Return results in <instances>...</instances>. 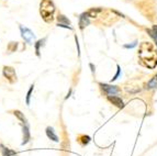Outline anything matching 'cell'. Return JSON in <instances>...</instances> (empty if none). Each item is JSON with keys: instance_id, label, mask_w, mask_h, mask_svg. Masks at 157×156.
<instances>
[{"instance_id": "4", "label": "cell", "mask_w": 157, "mask_h": 156, "mask_svg": "<svg viewBox=\"0 0 157 156\" xmlns=\"http://www.w3.org/2000/svg\"><path fill=\"white\" fill-rule=\"evenodd\" d=\"M99 86L101 88V90L104 92L108 96H113V94H117L120 92V88L118 86H113V85H110V83H99Z\"/></svg>"}, {"instance_id": "8", "label": "cell", "mask_w": 157, "mask_h": 156, "mask_svg": "<svg viewBox=\"0 0 157 156\" xmlns=\"http://www.w3.org/2000/svg\"><path fill=\"white\" fill-rule=\"evenodd\" d=\"M0 153H1L2 156H18L15 151L9 149L7 146H4L2 143H0Z\"/></svg>"}, {"instance_id": "18", "label": "cell", "mask_w": 157, "mask_h": 156, "mask_svg": "<svg viewBox=\"0 0 157 156\" xmlns=\"http://www.w3.org/2000/svg\"><path fill=\"white\" fill-rule=\"evenodd\" d=\"M117 68H118L117 74H115L113 78L111 79V81H114V80H117V79H118V77H119V76H120V75H121V67H120V65H117Z\"/></svg>"}, {"instance_id": "9", "label": "cell", "mask_w": 157, "mask_h": 156, "mask_svg": "<svg viewBox=\"0 0 157 156\" xmlns=\"http://www.w3.org/2000/svg\"><path fill=\"white\" fill-rule=\"evenodd\" d=\"M45 133H46V136H47L50 140H52L53 142H56V143H58L59 142L58 136H57V134L55 133V130L52 127H46V129H45Z\"/></svg>"}, {"instance_id": "2", "label": "cell", "mask_w": 157, "mask_h": 156, "mask_svg": "<svg viewBox=\"0 0 157 156\" xmlns=\"http://www.w3.org/2000/svg\"><path fill=\"white\" fill-rule=\"evenodd\" d=\"M19 29H20V32H21L22 39L26 41V43L29 44V45L34 44L33 42L35 41V34L33 33V31H31L29 28L23 26H19Z\"/></svg>"}, {"instance_id": "15", "label": "cell", "mask_w": 157, "mask_h": 156, "mask_svg": "<svg viewBox=\"0 0 157 156\" xmlns=\"http://www.w3.org/2000/svg\"><path fill=\"white\" fill-rule=\"evenodd\" d=\"M157 87V75L154 76L152 79L146 83V88L147 89H153V88H156Z\"/></svg>"}, {"instance_id": "6", "label": "cell", "mask_w": 157, "mask_h": 156, "mask_svg": "<svg viewBox=\"0 0 157 156\" xmlns=\"http://www.w3.org/2000/svg\"><path fill=\"white\" fill-rule=\"evenodd\" d=\"M107 98H108V100H109L112 105H115L119 109H123V108H124V102H123V100H122L120 97H118V96L113 94V96H108Z\"/></svg>"}, {"instance_id": "1", "label": "cell", "mask_w": 157, "mask_h": 156, "mask_svg": "<svg viewBox=\"0 0 157 156\" xmlns=\"http://www.w3.org/2000/svg\"><path fill=\"white\" fill-rule=\"evenodd\" d=\"M55 12V4H53L52 0H42L40 4V13L42 15V18L45 22L53 21V15Z\"/></svg>"}, {"instance_id": "21", "label": "cell", "mask_w": 157, "mask_h": 156, "mask_svg": "<svg viewBox=\"0 0 157 156\" xmlns=\"http://www.w3.org/2000/svg\"><path fill=\"white\" fill-rule=\"evenodd\" d=\"M90 67H91V72L95 73V67H93V64H90Z\"/></svg>"}, {"instance_id": "5", "label": "cell", "mask_w": 157, "mask_h": 156, "mask_svg": "<svg viewBox=\"0 0 157 156\" xmlns=\"http://www.w3.org/2000/svg\"><path fill=\"white\" fill-rule=\"evenodd\" d=\"M22 133H23V136H22V145H26L28 144L30 141H31V132H30V127L28 124H23L22 125Z\"/></svg>"}, {"instance_id": "20", "label": "cell", "mask_w": 157, "mask_h": 156, "mask_svg": "<svg viewBox=\"0 0 157 156\" xmlns=\"http://www.w3.org/2000/svg\"><path fill=\"white\" fill-rule=\"evenodd\" d=\"M57 26H59V28H65V29L73 30V28H72L70 26H66V24H62V23H57Z\"/></svg>"}, {"instance_id": "17", "label": "cell", "mask_w": 157, "mask_h": 156, "mask_svg": "<svg viewBox=\"0 0 157 156\" xmlns=\"http://www.w3.org/2000/svg\"><path fill=\"white\" fill-rule=\"evenodd\" d=\"M18 45H19L18 42H10V43L8 44V51L15 52L17 51V48H18Z\"/></svg>"}, {"instance_id": "10", "label": "cell", "mask_w": 157, "mask_h": 156, "mask_svg": "<svg viewBox=\"0 0 157 156\" xmlns=\"http://www.w3.org/2000/svg\"><path fill=\"white\" fill-rule=\"evenodd\" d=\"M46 37H44V39H41V40L37 41L35 43H34V48H35V54H37V57H40L41 54H40V51H41V47L44 46V43L46 42Z\"/></svg>"}, {"instance_id": "12", "label": "cell", "mask_w": 157, "mask_h": 156, "mask_svg": "<svg viewBox=\"0 0 157 156\" xmlns=\"http://www.w3.org/2000/svg\"><path fill=\"white\" fill-rule=\"evenodd\" d=\"M56 19H57L58 23H62V24H66V26H70V20L68 18H66V15H62V13H59V15L56 17Z\"/></svg>"}, {"instance_id": "16", "label": "cell", "mask_w": 157, "mask_h": 156, "mask_svg": "<svg viewBox=\"0 0 157 156\" xmlns=\"http://www.w3.org/2000/svg\"><path fill=\"white\" fill-rule=\"evenodd\" d=\"M33 89H34V85H31V86H30V89L28 90V92H26V105H30V103H31V97H32Z\"/></svg>"}, {"instance_id": "14", "label": "cell", "mask_w": 157, "mask_h": 156, "mask_svg": "<svg viewBox=\"0 0 157 156\" xmlns=\"http://www.w3.org/2000/svg\"><path fill=\"white\" fill-rule=\"evenodd\" d=\"M78 142H79L83 146H86L88 143L90 142V138H89L88 135H85V134L79 135V136H78Z\"/></svg>"}, {"instance_id": "11", "label": "cell", "mask_w": 157, "mask_h": 156, "mask_svg": "<svg viewBox=\"0 0 157 156\" xmlns=\"http://www.w3.org/2000/svg\"><path fill=\"white\" fill-rule=\"evenodd\" d=\"M13 114L20 122H22L23 124H28V120H26L24 113H22L20 110H13Z\"/></svg>"}, {"instance_id": "13", "label": "cell", "mask_w": 157, "mask_h": 156, "mask_svg": "<svg viewBox=\"0 0 157 156\" xmlns=\"http://www.w3.org/2000/svg\"><path fill=\"white\" fill-rule=\"evenodd\" d=\"M102 9L101 8H92L90 10H88V15H89V18H96L97 15H98L99 12H101Z\"/></svg>"}, {"instance_id": "3", "label": "cell", "mask_w": 157, "mask_h": 156, "mask_svg": "<svg viewBox=\"0 0 157 156\" xmlns=\"http://www.w3.org/2000/svg\"><path fill=\"white\" fill-rule=\"evenodd\" d=\"M2 75L10 83H13L17 81V74H15V69L11 66H4L2 68Z\"/></svg>"}, {"instance_id": "7", "label": "cell", "mask_w": 157, "mask_h": 156, "mask_svg": "<svg viewBox=\"0 0 157 156\" xmlns=\"http://www.w3.org/2000/svg\"><path fill=\"white\" fill-rule=\"evenodd\" d=\"M89 15H88V12H84L81 13L80 17H79V29L84 30L87 26H89Z\"/></svg>"}, {"instance_id": "19", "label": "cell", "mask_w": 157, "mask_h": 156, "mask_svg": "<svg viewBox=\"0 0 157 156\" xmlns=\"http://www.w3.org/2000/svg\"><path fill=\"white\" fill-rule=\"evenodd\" d=\"M136 44H137V41H134V42H133L132 44H125L124 47H125V48H132V47L136 46Z\"/></svg>"}]
</instances>
